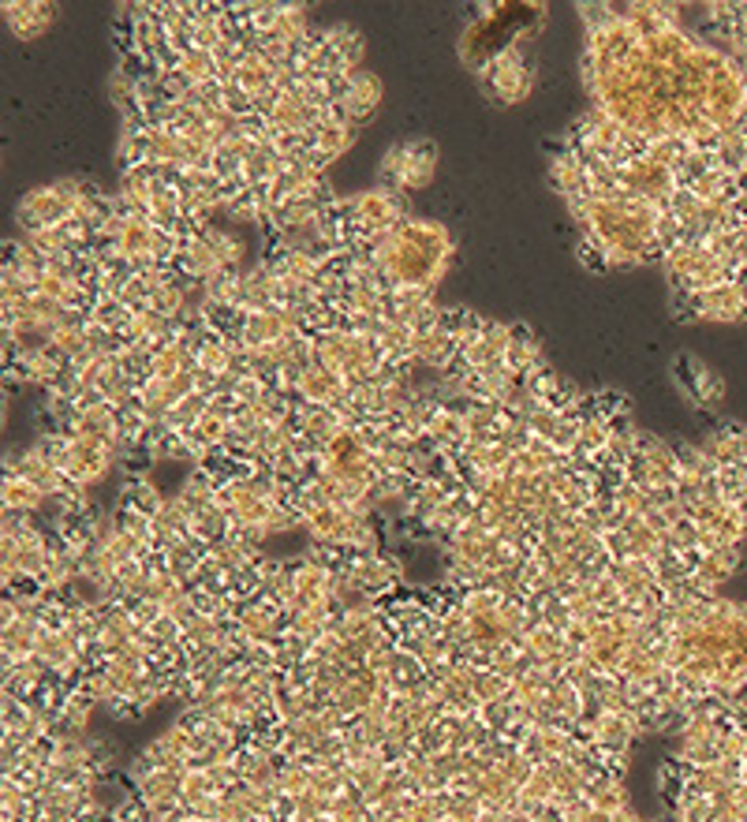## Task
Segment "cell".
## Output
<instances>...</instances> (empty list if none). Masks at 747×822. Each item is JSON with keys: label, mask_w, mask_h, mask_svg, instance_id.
Instances as JSON below:
<instances>
[{"label": "cell", "mask_w": 747, "mask_h": 822, "mask_svg": "<svg viewBox=\"0 0 747 822\" xmlns=\"http://www.w3.org/2000/svg\"><path fill=\"white\" fill-rule=\"evenodd\" d=\"M236 624L251 643H273L284 636V613L265 598H254V602H244V610L236 613Z\"/></svg>", "instance_id": "1"}, {"label": "cell", "mask_w": 747, "mask_h": 822, "mask_svg": "<svg viewBox=\"0 0 747 822\" xmlns=\"http://www.w3.org/2000/svg\"><path fill=\"white\" fill-rule=\"evenodd\" d=\"M46 505H49V497H46V490H42L38 482H31L23 475H4V508H8V513L34 516V513H42Z\"/></svg>", "instance_id": "2"}, {"label": "cell", "mask_w": 747, "mask_h": 822, "mask_svg": "<svg viewBox=\"0 0 747 822\" xmlns=\"http://www.w3.org/2000/svg\"><path fill=\"white\" fill-rule=\"evenodd\" d=\"M4 15H8V23H12V31L20 34V38H34V31H38V26H49L52 8L49 4H8Z\"/></svg>", "instance_id": "3"}, {"label": "cell", "mask_w": 747, "mask_h": 822, "mask_svg": "<svg viewBox=\"0 0 747 822\" xmlns=\"http://www.w3.org/2000/svg\"><path fill=\"white\" fill-rule=\"evenodd\" d=\"M94 711H97V703L91 700V695L83 692V688H71L68 692V700L60 703V721H64L68 729H75V732H86L91 729V718H94Z\"/></svg>", "instance_id": "4"}, {"label": "cell", "mask_w": 747, "mask_h": 822, "mask_svg": "<svg viewBox=\"0 0 747 822\" xmlns=\"http://www.w3.org/2000/svg\"><path fill=\"white\" fill-rule=\"evenodd\" d=\"M691 366H696V374H691V397H696L702 408H718V404H722V397H725L722 378H718L710 366H702L696 360H691Z\"/></svg>", "instance_id": "5"}, {"label": "cell", "mask_w": 747, "mask_h": 822, "mask_svg": "<svg viewBox=\"0 0 747 822\" xmlns=\"http://www.w3.org/2000/svg\"><path fill=\"white\" fill-rule=\"evenodd\" d=\"M512 695V681L501 673H494V669H478L475 673V700L478 703H501Z\"/></svg>", "instance_id": "6"}]
</instances>
